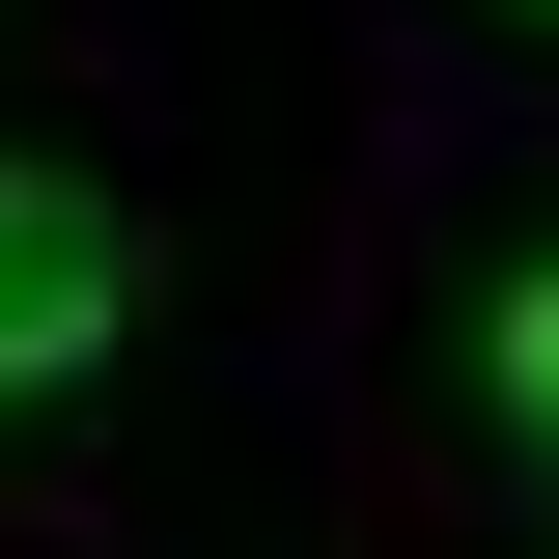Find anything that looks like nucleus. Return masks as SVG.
Returning a JSON list of instances; mask_svg holds the SVG:
<instances>
[{"label": "nucleus", "instance_id": "obj_2", "mask_svg": "<svg viewBox=\"0 0 559 559\" xmlns=\"http://www.w3.org/2000/svg\"><path fill=\"white\" fill-rule=\"evenodd\" d=\"M503 392H532V419H559V280H532V308H503Z\"/></svg>", "mask_w": 559, "mask_h": 559}, {"label": "nucleus", "instance_id": "obj_1", "mask_svg": "<svg viewBox=\"0 0 559 559\" xmlns=\"http://www.w3.org/2000/svg\"><path fill=\"white\" fill-rule=\"evenodd\" d=\"M112 308H140L112 197H57V168H0V392H57V364H112Z\"/></svg>", "mask_w": 559, "mask_h": 559}]
</instances>
